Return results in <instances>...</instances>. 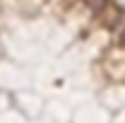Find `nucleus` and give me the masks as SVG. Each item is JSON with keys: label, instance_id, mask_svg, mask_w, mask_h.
I'll use <instances>...</instances> for the list:
<instances>
[{"label": "nucleus", "instance_id": "nucleus-3", "mask_svg": "<svg viewBox=\"0 0 125 123\" xmlns=\"http://www.w3.org/2000/svg\"><path fill=\"white\" fill-rule=\"evenodd\" d=\"M120 46H125V29L120 31Z\"/></svg>", "mask_w": 125, "mask_h": 123}, {"label": "nucleus", "instance_id": "nucleus-1", "mask_svg": "<svg viewBox=\"0 0 125 123\" xmlns=\"http://www.w3.org/2000/svg\"><path fill=\"white\" fill-rule=\"evenodd\" d=\"M101 19H104V24H106V27H118V22L123 19V10H120L118 5L108 2V7L101 12Z\"/></svg>", "mask_w": 125, "mask_h": 123}, {"label": "nucleus", "instance_id": "nucleus-2", "mask_svg": "<svg viewBox=\"0 0 125 123\" xmlns=\"http://www.w3.org/2000/svg\"><path fill=\"white\" fill-rule=\"evenodd\" d=\"M82 2H84V5H87V7L92 10V12L101 15V12H104V10L108 7V2H111V0H82Z\"/></svg>", "mask_w": 125, "mask_h": 123}]
</instances>
